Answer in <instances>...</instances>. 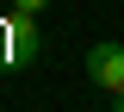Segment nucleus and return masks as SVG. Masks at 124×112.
Returning <instances> with one entry per match:
<instances>
[{"label":"nucleus","mask_w":124,"mask_h":112,"mask_svg":"<svg viewBox=\"0 0 124 112\" xmlns=\"http://www.w3.org/2000/svg\"><path fill=\"white\" fill-rule=\"evenodd\" d=\"M112 112H124V94H112Z\"/></svg>","instance_id":"nucleus-4"},{"label":"nucleus","mask_w":124,"mask_h":112,"mask_svg":"<svg viewBox=\"0 0 124 112\" xmlns=\"http://www.w3.org/2000/svg\"><path fill=\"white\" fill-rule=\"evenodd\" d=\"M87 81L93 87H106V94H124V44H93L87 50Z\"/></svg>","instance_id":"nucleus-1"},{"label":"nucleus","mask_w":124,"mask_h":112,"mask_svg":"<svg viewBox=\"0 0 124 112\" xmlns=\"http://www.w3.org/2000/svg\"><path fill=\"white\" fill-rule=\"evenodd\" d=\"M6 56L13 62H31L37 56V13H13L6 19Z\"/></svg>","instance_id":"nucleus-2"},{"label":"nucleus","mask_w":124,"mask_h":112,"mask_svg":"<svg viewBox=\"0 0 124 112\" xmlns=\"http://www.w3.org/2000/svg\"><path fill=\"white\" fill-rule=\"evenodd\" d=\"M13 6H19V13H44L50 0H13Z\"/></svg>","instance_id":"nucleus-3"}]
</instances>
